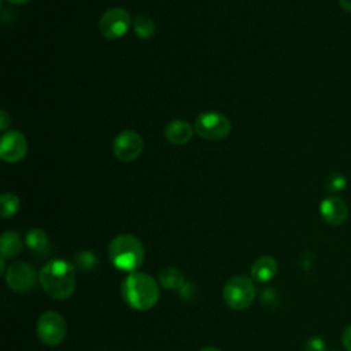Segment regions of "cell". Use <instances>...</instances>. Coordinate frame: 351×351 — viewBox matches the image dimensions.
<instances>
[{"mask_svg":"<svg viewBox=\"0 0 351 351\" xmlns=\"http://www.w3.org/2000/svg\"><path fill=\"white\" fill-rule=\"evenodd\" d=\"M40 284L44 292L55 300L69 299L75 289V267L64 259H51L40 270Z\"/></svg>","mask_w":351,"mask_h":351,"instance_id":"obj_1","label":"cell"},{"mask_svg":"<svg viewBox=\"0 0 351 351\" xmlns=\"http://www.w3.org/2000/svg\"><path fill=\"white\" fill-rule=\"evenodd\" d=\"M159 287L154 277L147 273L133 271L121 284V296L133 310H151L159 300Z\"/></svg>","mask_w":351,"mask_h":351,"instance_id":"obj_2","label":"cell"},{"mask_svg":"<svg viewBox=\"0 0 351 351\" xmlns=\"http://www.w3.org/2000/svg\"><path fill=\"white\" fill-rule=\"evenodd\" d=\"M145 256L143 243L133 234L122 233L114 237L108 245V258L111 263L123 271L137 270Z\"/></svg>","mask_w":351,"mask_h":351,"instance_id":"obj_3","label":"cell"},{"mask_svg":"<svg viewBox=\"0 0 351 351\" xmlns=\"http://www.w3.org/2000/svg\"><path fill=\"white\" fill-rule=\"evenodd\" d=\"M255 293L256 291L252 278L244 274H236L230 277L222 291L226 306L233 310L248 308L255 299Z\"/></svg>","mask_w":351,"mask_h":351,"instance_id":"obj_4","label":"cell"},{"mask_svg":"<svg viewBox=\"0 0 351 351\" xmlns=\"http://www.w3.org/2000/svg\"><path fill=\"white\" fill-rule=\"evenodd\" d=\"M232 130L229 118L217 111H206L197 115L195 121V132L204 140L221 141L228 137Z\"/></svg>","mask_w":351,"mask_h":351,"instance_id":"obj_5","label":"cell"},{"mask_svg":"<svg viewBox=\"0 0 351 351\" xmlns=\"http://www.w3.org/2000/svg\"><path fill=\"white\" fill-rule=\"evenodd\" d=\"M36 330L41 343L53 347L64 340L67 325L59 313L45 311L38 317Z\"/></svg>","mask_w":351,"mask_h":351,"instance_id":"obj_6","label":"cell"},{"mask_svg":"<svg viewBox=\"0 0 351 351\" xmlns=\"http://www.w3.org/2000/svg\"><path fill=\"white\" fill-rule=\"evenodd\" d=\"M130 14L121 7L107 10L99 19V32L107 40L123 37L130 27Z\"/></svg>","mask_w":351,"mask_h":351,"instance_id":"obj_7","label":"cell"},{"mask_svg":"<svg viewBox=\"0 0 351 351\" xmlns=\"http://www.w3.org/2000/svg\"><path fill=\"white\" fill-rule=\"evenodd\" d=\"M5 281L14 292L27 293L36 288L40 276L32 265L26 262H14L7 269Z\"/></svg>","mask_w":351,"mask_h":351,"instance_id":"obj_8","label":"cell"},{"mask_svg":"<svg viewBox=\"0 0 351 351\" xmlns=\"http://www.w3.org/2000/svg\"><path fill=\"white\" fill-rule=\"evenodd\" d=\"M143 138L134 130H123L117 134L112 143L114 156L123 163H129L136 160L143 152Z\"/></svg>","mask_w":351,"mask_h":351,"instance_id":"obj_9","label":"cell"},{"mask_svg":"<svg viewBox=\"0 0 351 351\" xmlns=\"http://www.w3.org/2000/svg\"><path fill=\"white\" fill-rule=\"evenodd\" d=\"M27 154V140L23 133L10 130L3 134L0 141V158L7 163H16Z\"/></svg>","mask_w":351,"mask_h":351,"instance_id":"obj_10","label":"cell"},{"mask_svg":"<svg viewBox=\"0 0 351 351\" xmlns=\"http://www.w3.org/2000/svg\"><path fill=\"white\" fill-rule=\"evenodd\" d=\"M319 214L326 223L339 226L346 222L348 217V207L343 199L337 196H328L319 204Z\"/></svg>","mask_w":351,"mask_h":351,"instance_id":"obj_11","label":"cell"},{"mask_svg":"<svg viewBox=\"0 0 351 351\" xmlns=\"http://www.w3.org/2000/svg\"><path fill=\"white\" fill-rule=\"evenodd\" d=\"M278 270L277 261L273 256L263 255L259 256L251 266V278L256 282H267L270 281Z\"/></svg>","mask_w":351,"mask_h":351,"instance_id":"obj_12","label":"cell"},{"mask_svg":"<svg viewBox=\"0 0 351 351\" xmlns=\"http://www.w3.org/2000/svg\"><path fill=\"white\" fill-rule=\"evenodd\" d=\"M193 136L192 126L185 121H171L165 128V137L173 145H184L191 141Z\"/></svg>","mask_w":351,"mask_h":351,"instance_id":"obj_13","label":"cell"},{"mask_svg":"<svg viewBox=\"0 0 351 351\" xmlns=\"http://www.w3.org/2000/svg\"><path fill=\"white\" fill-rule=\"evenodd\" d=\"M0 250L3 258H14L18 256L23 250V241L18 232L7 230L1 234L0 239Z\"/></svg>","mask_w":351,"mask_h":351,"instance_id":"obj_14","label":"cell"},{"mask_svg":"<svg viewBox=\"0 0 351 351\" xmlns=\"http://www.w3.org/2000/svg\"><path fill=\"white\" fill-rule=\"evenodd\" d=\"M158 280H159V284L166 289H178L180 291L185 284L184 274L173 266H167V267L162 269L159 271Z\"/></svg>","mask_w":351,"mask_h":351,"instance_id":"obj_15","label":"cell"},{"mask_svg":"<svg viewBox=\"0 0 351 351\" xmlns=\"http://www.w3.org/2000/svg\"><path fill=\"white\" fill-rule=\"evenodd\" d=\"M25 241H26V245H27L32 251H34V252L44 254V252H48V251H49V239H48V234H47L43 229H40V228L30 229V230L26 233Z\"/></svg>","mask_w":351,"mask_h":351,"instance_id":"obj_16","label":"cell"},{"mask_svg":"<svg viewBox=\"0 0 351 351\" xmlns=\"http://www.w3.org/2000/svg\"><path fill=\"white\" fill-rule=\"evenodd\" d=\"M132 25H133V30H134L136 36L141 40H149L155 34V30H156L155 22L147 15H137L133 19Z\"/></svg>","mask_w":351,"mask_h":351,"instance_id":"obj_17","label":"cell"},{"mask_svg":"<svg viewBox=\"0 0 351 351\" xmlns=\"http://www.w3.org/2000/svg\"><path fill=\"white\" fill-rule=\"evenodd\" d=\"M21 207L19 197L11 192H4L0 196V215L3 219L14 217Z\"/></svg>","mask_w":351,"mask_h":351,"instance_id":"obj_18","label":"cell"},{"mask_svg":"<svg viewBox=\"0 0 351 351\" xmlns=\"http://www.w3.org/2000/svg\"><path fill=\"white\" fill-rule=\"evenodd\" d=\"M74 263L81 271H89L96 266V255L92 251H80L74 256Z\"/></svg>","mask_w":351,"mask_h":351,"instance_id":"obj_19","label":"cell"},{"mask_svg":"<svg viewBox=\"0 0 351 351\" xmlns=\"http://www.w3.org/2000/svg\"><path fill=\"white\" fill-rule=\"evenodd\" d=\"M347 186V178L346 176H343L341 173H332L328 180H326V184H325V188L329 193H336V192H340L343 191L344 188Z\"/></svg>","mask_w":351,"mask_h":351,"instance_id":"obj_20","label":"cell"},{"mask_svg":"<svg viewBox=\"0 0 351 351\" xmlns=\"http://www.w3.org/2000/svg\"><path fill=\"white\" fill-rule=\"evenodd\" d=\"M306 351H326V344L321 337H310L304 344Z\"/></svg>","mask_w":351,"mask_h":351,"instance_id":"obj_21","label":"cell"},{"mask_svg":"<svg viewBox=\"0 0 351 351\" xmlns=\"http://www.w3.org/2000/svg\"><path fill=\"white\" fill-rule=\"evenodd\" d=\"M341 344L347 351H351V325L344 328L341 333Z\"/></svg>","mask_w":351,"mask_h":351,"instance_id":"obj_22","label":"cell"},{"mask_svg":"<svg viewBox=\"0 0 351 351\" xmlns=\"http://www.w3.org/2000/svg\"><path fill=\"white\" fill-rule=\"evenodd\" d=\"M11 122V117H10V114L7 112V111H4V110H1L0 111V129L1 130H4L7 126H8V123Z\"/></svg>","mask_w":351,"mask_h":351,"instance_id":"obj_23","label":"cell"},{"mask_svg":"<svg viewBox=\"0 0 351 351\" xmlns=\"http://www.w3.org/2000/svg\"><path fill=\"white\" fill-rule=\"evenodd\" d=\"M339 4L341 7V10L351 12V0H339Z\"/></svg>","mask_w":351,"mask_h":351,"instance_id":"obj_24","label":"cell"},{"mask_svg":"<svg viewBox=\"0 0 351 351\" xmlns=\"http://www.w3.org/2000/svg\"><path fill=\"white\" fill-rule=\"evenodd\" d=\"M4 259H5V258H3V256H1V259H0V273L5 276L7 270H5V262H4Z\"/></svg>","mask_w":351,"mask_h":351,"instance_id":"obj_25","label":"cell"},{"mask_svg":"<svg viewBox=\"0 0 351 351\" xmlns=\"http://www.w3.org/2000/svg\"><path fill=\"white\" fill-rule=\"evenodd\" d=\"M5 1H8L10 4H25V3H27L29 0H5Z\"/></svg>","mask_w":351,"mask_h":351,"instance_id":"obj_26","label":"cell"},{"mask_svg":"<svg viewBox=\"0 0 351 351\" xmlns=\"http://www.w3.org/2000/svg\"><path fill=\"white\" fill-rule=\"evenodd\" d=\"M200 351H219L217 347H204Z\"/></svg>","mask_w":351,"mask_h":351,"instance_id":"obj_27","label":"cell"}]
</instances>
